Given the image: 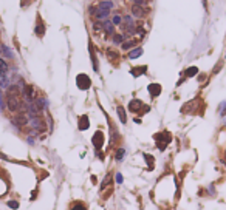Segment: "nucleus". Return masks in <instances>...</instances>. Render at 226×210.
Here are the masks:
<instances>
[{
	"instance_id": "f257e3e1",
	"label": "nucleus",
	"mask_w": 226,
	"mask_h": 210,
	"mask_svg": "<svg viewBox=\"0 0 226 210\" xmlns=\"http://www.w3.org/2000/svg\"><path fill=\"white\" fill-rule=\"evenodd\" d=\"M6 105L8 110L12 113H17L22 110L23 104L20 100V90L17 85H9L8 86V94H6Z\"/></svg>"
},
{
	"instance_id": "f03ea898",
	"label": "nucleus",
	"mask_w": 226,
	"mask_h": 210,
	"mask_svg": "<svg viewBox=\"0 0 226 210\" xmlns=\"http://www.w3.org/2000/svg\"><path fill=\"white\" fill-rule=\"evenodd\" d=\"M130 11H132V16L135 19H146L147 14H149V8H146L142 5H136V3L132 5V9Z\"/></svg>"
},
{
	"instance_id": "7ed1b4c3",
	"label": "nucleus",
	"mask_w": 226,
	"mask_h": 210,
	"mask_svg": "<svg viewBox=\"0 0 226 210\" xmlns=\"http://www.w3.org/2000/svg\"><path fill=\"white\" fill-rule=\"evenodd\" d=\"M76 84H78V86H79L81 90H89L91 82H90V77H89L87 74H78Z\"/></svg>"
},
{
	"instance_id": "20e7f679",
	"label": "nucleus",
	"mask_w": 226,
	"mask_h": 210,
	"mask_svg": "<svg viewBox=\"0 0 226 210\" xmlns=\"http://www.w3.org/2000/svg\"><path fill=\"white\" fill-rule=\"evenodd\" d=\"M30 125L33 127L36 131H37V130H39V131H44V130H45V122H44L39 116H37V118H31V119H30Z\"/></svg>"
},
{
	"instance_id": "39448f33",
	"label": "nucleus",
	"mask_w": 226,
	"mask_h": 210,
	"mask_svg": "<svg viewBox=\"0 0 226 210\" xmlns=\"http://www.w3.org/2000/svg\"><path fill=\"white\" fill-rule=\"evenodd\" d=\"M96 20H99V22H104V20H107L108 17H110V11H107V9H101V8H96V12H94V16H93Z\"/></svg>"
},
{
	"instance_id": "423d86ee",
	"label": "nucleus",
	"mask_w": 226,
	"mask_h": 210,
	"mask_svg": "<svg viewBox=\"0 0 226 210\" xmlns=\"http://www.w3.org/2000/svg\"><path fill=\"white\" fill-rule=\"evenodd\" d=\"M91 142H93L94 148L99 150L102 147V144H104V134H102V131H96L94 136H93V139H91Z\"/></svg>"
},
{
	"instance_id": "0eeeda50",
	"label": "nucleus",
	"mask_w": 226,
	"mask_h": 210,
	"mask_svg": "<svg viewBox=\"0 0 226 210\" xmlns=\"http://www.w3.org/2000/svg\"><path fill=\"white\" fill-rule=\"evenodd\" d=\"M144 105H142V102L139 100V99H132L130 102H129V110L130 111H133V113H141V108H142Z\"/></svg>"
},
{
	"instance_id": "6e6552de",
	"label": "nucleus",
	"mask_w": 226,
	"mask_h": 210,
	"mask_svg": "<svg viewBox=\"0 0 226 210\" xmlns=\"http://www.w3.org/2000/svg\"><path fill=\"white\" fill-rule=\"evenodd\" d=\"M44 34H45V26H44V22H42L41 16H37V20H36V36L44 37Z\"/></svg>"
},
{
	"instance_id": "1a4fd4ad",
	"label": "nucleus",
	"mask_w": 226,
	"mask_h": 210,
	"mask_svg": "<svg viewBox=\"0 0 226 210\" xmlns=\"http://www.w3.org/2000/svg\"><path fill=\"white\" fill-rule=\"evenodd\" d=\"M102 23H104V30H102V31H104L107 36H113V34H115V25L112 23V20L107 19V20H104Z\"/></svg>"
},
{
	"instance_id": "9d476101",
	"label": "nucleus",
	"mask_w": 226,
	"mask_h": 210,
	"mask_svg": "<svg viewBox=\"0 0 226 210\" xmlns=\"http://www.w3.org/2000/svg\"><path fill=\"white\" fill-rule=\"evenodd\" d=\"M149 93L152 97H158L161 93V85L160 84H150L149 85Z\"/></svg>"
},
{
	"instance_id": "9b49d317",
	"label": "nucleus",
	"mask_w": 226,
	"mask_h": 210,
	"mask_svg": "<svg viewBox=\"0 0 226 210\" xmlns=\"http://www.w3.org/2000/svg\"><path fill=\"white\" fill-rule=\"evenodd\" d=\"M98 8L110 11V9H113V8H115V3H113L112 0H101V2L98 3Z\"/></svg>"
},
{
	"instance_id": "f8f14e48",
	"label": "nucleus",
	"mask_w": 226,
	"mask_h": 210,
	"mask_svg": "<svg viewBox=\"0 0 226 210\" xmlns=\"http://www.w3.org/2000/svg\"><path fill=\"white\" fill-rule=\"evenodd\" d=\"M138 42H139V39H130V40H126V42L121 45V48H123L124 51H129L130 48H133L135 45H138Z\"/></svg>"
},
{
	"instance_id": "ddd939ff",
	"label": "nucleus",
	"mask_w": 226,
	"mask_h": 210,
	"mask_svg": "<svg viewBox=\"0 0 226 210\" xmlns=\"http://www.w3.org/2000/svg\"><path fill=\"white\" fill-rule=\"evenodd\" d=\"M112 42H113V45H123V43L126 42V36L124 34H113L112 36Z\"/></svg>"
},
{
	"instance_id": "4468645a",
	"label": "nucleus",
	"mask_w": 226,
	"mask_h": 210,
	"mask_svg": "<svg viewBox=\"0 0 226 210\" xmlns=\"http://www.w3.org/2000/svg\"><path fill=\"white\" fill-rule=\"evenodd\" d=\"M12 124L16 127H23V125H26V116H16L14 119H12Z\"/></svg>"
},
{
	"instance_id": "2eb2a0df",
	"label": "nucleus",
	"mask_w": 226,
	"mask_h": 210,
	"mask_svg": "<svg viewBox=\"0 0 226 210\" xmlns=\"http://www.w3.org/2000/svg\"><path fill=\"white\" fill-rule=\"evenodd\" d=\"M116 111H118V116H119V121H121L123 124H126V122H127V114H126V108L119 105V107L116 108Z\"/></svg>"
},
{
	"instance_id": "dca6fc26",
	"label": "nucleus",
	"mask_w": 226,
	"mask_h": 210,
	"mask_svg": "<svg viewBox=\"0 0 226 210\" xmlns=\"http://www.w3.org/2000/svg\"><path fill=\"white\" fill-rule=\"evenodd\" d=\"M90 125V122H89V116H81L79 118V130H87Z\"/></svg>"
},
{
	"instance_id": "f3484780",
	"label": "nucleus",
	"mask_w": 226,
	"mask_h": 210,
	"mask_svg": "<svg viewBox=\"0 0 226 210\" xmlns=\"http://www.w3.org/2000/svg\"><path fill=\"white\" fill-rule=\"evenodd\" d=\"M6 71H8V63L0 57V77H3V76H6Z\"/></svg>"
},
{
	"instance_id": "a211bd4d",
	"label": "nucleus",
	"mask_w": 226,
	"mask_h": 210,
	"mask_svg": "<svg viewBox=\"0 0 226 210\" xmlns=\"http://www.w3.org/2000/svg\"><path fill=\"white\" fill-rule=\"evenodd\" d=\"M142 54V48H133L130 53H129V59H136Z\"/></svg>"
},
{
	"instance_id": "6ab92c4d",
	"label": "nucleus",
	"mask_w": 226,
	"mask_h": 210,
	"mask_svg": "<svg viewBox=\"0 0 226 210\" xmlns=\"http://www.w3.org/2000/svg\"><path fill=\"white\" fill-rule=\"evenodd\" d=\"M102 30H104V23L99 22V20H96V22L93 23V31H94V33H99V31H102Z\"/></svg>"
},
{
	"instance_id": "aec40b11",
	"label": "nucleus",
	"mask_w": 226,
	"mask_h": 210,
	"mask_svg": "<svg viewBox=\"0 0 226 210\" xmlns=\"http://www.w3.org/2000/svg\"><path fill=\"white\" fill-rule=\"evenodd\" d=\"M0 49H2V53H3V54H5L6 57H9V59H12V57H14V54L11 53V49H9L8 46H5V45H2V46H0Z\"/></svg>"
},
{
	"instance_id": "412c9836",
	"label": "nucleus",
	"mask_w": 226,
	"mask_h": 210,
	"mask_svg": "<svg viewBox=\"0 0 226 210\" xmlns=\"http://www.w3.org/2000/svg\"><path fill=\"white\" fill-rule=\"evenodd\" d=\"M146 70H147V67H139V68H133V70H132V74H133V76H141V74H144V73H146Z\"/></svg>"
},
{
	"instance_id": "4be33fe9",
	"label": "nucleus",
	"mask_w": 226,
	"mask_h": 210,
	"mask_svg": "<svg viewBox=\"0 0 226 210\" xmlns=\"http://www.w3.org/2000/svg\"><path fill=\"white\" fill-rule=\"evenodd\" d=\"M197 73H198V68H197V67H190V68L186 70V76H187V77H192V76H195Z\"/></svg>"
},
{
	"instance_id": "5701e85b",
	"label": "nucleus",
	"mask_w": 226,
	"mask_h": 210,
	"mask_svg": "<svg viewBox=\"0 0 226 210\" xmlns=\"http://www.w3.org/2000/svg\"><path fill=\"white\" fill-rule=\"evenodd\" d=\"M107 56H108L110 60H116L118 59V53L115 49H107Z\"/></svg>"
},
{
	"instance_id": "b1692460",
	"label": "nucleus",
	"mask_w": 226,
	"mask_h": 210,
	"mask_svg": "<svg viewBox=\"0 0 226 210\" xmlns=\"http://www.w3.org/2000/svg\"><path fill=\"white\" fill-rule=\"evenodd\" d=\"M124 155H126V150H124V148H118V152H116V155H115L116 161H123Z\"/></svg>"
},
{
	"instance_id": "393cba45",
	"label": "nucleus",
	"mask_w": 226,
	"mask_h": 210,
	"mask_svg": "<svg viewBox=\"0 0 226 210\" xmlns=\"http://www.w3.org/2000/svg\"><path fill=\"white\" fill-rule=\"evenodd\" d=\"M121 22H123V17H121L119 14H113V19H112V23H113V25L116 26V25H119Z\"/></svg>"
},
{
	"instance_id": "a878e982",
	"label": "nucleus",
	"mask_w": 226,
	"mask_h": 210,
	"mask_svg": "<svg viewBox=\"0 0 226 210\" xmlns=\"http://www.w3.org/2000/svg\"><path fill=\"white\" fill-rule=\"evenodd\" d=\"M144 158H146V161H147L149 167L153 168V156H150V155H144Z\"/></svg>"
},
{
	"instance_id": "bb28decb",
	"label": "nucleus",
	"mask_w": 226,
	"mask_h": 210,
	"mask_svg": "<svg viewBox=\"0 0 226 210\" xmlns=\"http://www.w3.org/2000/svg\"><path fill=\"white\" fill-rule=\"evenodd\" d=\"M71 210H87V209H85V206L82 203H78V204H75V207Z\"/></svg>"
},
{
	"instance_id": "cd10ccee",
	"label": "nucleus",
	"mask_w": 226,
	"mask_h": 210,
	"mask_svg": "<svg viewBox=\"0 0 226 210\" xmlns=\"http://www.w3.org/2000/svg\"><path fill=\"white\" fill-rule=\"evenodd\" d=\"M8 206H9L11 209H17V207H19V203H17V201H9Z\"/></svg>"
},
{
	"instance_id": "c85d7f7f",
	"label": "nucleus",
	"mask_w": 226,
	"mask_h": 210,
	"mask_svg": "<svg viewBox=\"0 0 226 210\" xmlns=\"http://www.w3.org/2000/svg\"><path fill=\"white\" fill-rule=\"evenodd\" d=\"M116 182H119V184L123 182V175H121V173H118V175H116Z\"/></svg>"
},
{
	"instance_id": "c756f323",
	"label": "nucleus",
	"mask_w": 226,
	"mask_h": 210,
	"mask_svg": "<svg viewBox=\"0 0 226 210\" xmlns=\"http://www.w3.org/2000/svg\"><path fill=\"white\" fill-rule=\"evenodd\" d=\"M3 108V102H2V96H0V110Z\"/></svg>"
}]
</instances>
